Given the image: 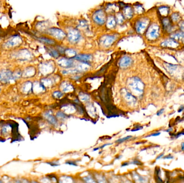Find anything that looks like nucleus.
Masks as SVG:
<instances>
[{
    "instance_id": "1",
    "label": "nucleus",
    "mask_w": 184,
    "mask_h": 183,
    "mask_svg": "<svg viewBox=\"0 0 184 183\" xmlns=\"http://www.w3.org/2000/svg\"><path fill=\"white\" fill-rule=\"evenodd\" d=\"M121 34L114 31L100 35L97 38L99 48L107 50L114 46L121 39Z\"/></svg>"
},
{
    "instance_id": "2",
    "label": "nucleus",
    "mask_w": 184,
    "mask_h": 183,
    "mask_svg": "<svg viewBox=\"0 0 184 183\" xmlns=\"http://www.w3.org/2000/svg\"><path fill=\"white\" fill-rule=\"evenodd\" d=\"M162 34H164L163 32L160 24L151 22L143 35L146 41L151 43L160 40Z\"/></svg>"
},
{
    "instance_id": "3",
    "label": "nucleus",
    "mask_w": 184,
    "mask_h": 183,
    "mask_svg": "<svg viewBox=\"0 0 184 183\" xmlns=\"http://www.w3.org/2000/svg\"><path fill=\"white\" fill-rule=\"evenodd\" d=\"M132 21V29L136 33L139 35H144L151 22L150 18L144 14L137 16L135 19L133 18Z\"/></svg>"
},
{
    "instance_id": "4",
    "label": "nucleus",
    "mask_w": 184,
    "mask_h": 183,
    "mask_svg": "<svg viewBox=\"0 0 184 183\" xmlns=\"http://www.w3.org/2000/svg\"><path fill=\"white\" fill-rule=\"evenodd\" d=\"M107 17V14L104 8H97L92 11L90 18L92 23L97 26H104L105 25Z\"/></svg>"
},
{
    "instance_id": "5",
    "label": "nucleus",
    "mask_w": 184,
    "mask_h": 183,
    "mask_svg": "<svg viewBox=\"0 0 184 183\" xmlns=\"http://www.w3.org/2000/svg\"><path fill=\"white\" fill-rule=\"evenodd\" d=\"M66 31V39L70 45L74 46L80 42L81 38V33L79 29L74 26H68L65 29Z\"/></svg>"
},
{
    "instance_id": "6",
    "label": "nucleus",
    "mask_w": 184,
    "mask_h": 183,
    "mask_svg": "<svg viewBox=\"0 0 184 183\" xmlns=\"http://www.w3.org/2000/svg\"><path fill=\"white\" fill-rule=\"evenodd\" d=\"M45 35H48L57 42L61 44L64 41L66 40V31H65V30H63V29L58 27L51 26L46 32Z\"/></svg>"
},
{
    "instance_id": "7",
    "label": "nucleus",
    "mask_w": 184,
    "mask_h": 183,
    "mask_svg": "<svg viewBox=\"0 0 184 183\" xmlns=\"http://www.w3.org/2000/svg\"><path fill=\"white\" fill-rule=\"evenodd\" d=\"M160 24L163 32V33L169 35L176 30L175 25L171 21L169 17L161 18Z\"/></svg>"
},
{
    "instance_id": "8",
    "label": "nucleus",
    "mask_w": 184,
    "mask_h": 183,
    "mask_svg": "<svg viewBox=\"0 0 184 183\" xmlns=\"http://www.w3.org/2000/svg\"><path fill=\"white\" fill-rule=\"evenodd\" d=\"M129 86L133 91L138 93L139 94H142L143 93L144 84L139 77H133L131 78Z\"/></svg>"
},
{
    "instance_id": "9",
    "label": "nucleus",
    "mask_w": 184,
    "mask_h": 183,
    "mask_svg": "<svg viewBox=\"0 0 184 183\" xmlns=\"http://www.w3.org/2000/svg\"><path fill=\"white\" fill-rule=\"evenodd\" d=\"M160 46L162 47L169 49H177L180 47L181 43L173 38L169 37V38L164 39L160 42Z\"/></svg>"
},
{
    "instance_id": "10",
    "label": "nucleus",
    "mask_w": 184,
    "mask_h": 183,
    "mask_svg": "<svg viewBox=\"0 0 184 183\" xmlns=\"http://www.w3.org/2000/svg\"><path fill=\"white\" fill-rule=\"evenodd\" d=\"M127 21H131L134 17L135 14L132 5H123L120 9Z\"/></svg>"
},
{
    "instance_id": "11",
    "label": "nucleus",
    "mask_w": 184,
    "mask_h": 183,
    "mask_svg": "<svg viewBox=\"0 0 184 183\" xmlns=\"http://www.w3.org/2000/svg\"><path fill=\"white\" fill-rule=\"evenodd\" d=\"M105 28L109 31H114L118 26L116 21L114 14H107V17L105 24Z\"/></svg>"
},
{
    "instance_id": "12",
    "label": "nucleus",
    "mask_w": 184,
    "mask_h": 183,
    "mask_svg": "<svg viewBox=\"0 0 184 183\" xmlns=\"http://www.w3.org/2000/svg\"><path fill=\"white\" fill-rule=\"evenodd\" d=\"M57 59L58 65L62 68L69 69L74 66V62L73 59H70L63 56Z\"/></svg>"
},
{
    "instance_id": "13",
    "label": "nucleus",
    "mask_w": 184,
    "mask_h": 183,
    "mask_svg": "<svg viewBox=\"0 0 184 183\" xmlns=\"http://www.w3.org/2000/svg\"><path fill=\"white\" fill-rule=\"evenodd\" d=\"M22 42V40L20 36L17 35H14L8 40V41L5 43L4 46L7 49H13L21 45Z\"/></svg>"
},
{
    "instance_id": "14",
    "label": "nucleus",
    "mask_w": 184,
    "mask_h": 183,
    "mask_svg": "<svg viewBox=\"0 0 184 183\" xmlns=\"http://www.w3.org/2000/svg\"><path fill=\"white\" fill-rule=\"evenodd\" d=\"M39 70L42 74L48 75L54 71L55 66L52 61H46L40 65Z\"/></svg>"
},
{
    "instance_id": "15",
    "label": "nucleus",
    "mask_w": 184,
    "mask_h": 183,
    "mask_svg": "<svg viewBox=\"0 0 184 183\" xmlns=\"http://www.w3.org/2000/svg\"><path fill=\"white\" fill-rule=\"evenodd\" d=\"M37 39L39 42L43 43L46 46H55L58 44H61L57 42L54 39H53L47 35L40 36L38 38H37Z\"/></svg>"
},
{
    "instance_id": "16",
    "label": "nucleus",
    "mask_w": 184,
    "mask_h": 183,
    "mask_svg": "<svg viewBox=\"0 0 184 183\" xmlns=\"http://www.w3.org/2000/svg\"><path fill=\"white\" fill-rule=\"evenodd\" d=\"M12 79H14L13 74L10 70H3L0 72V82L7 83Z\"/></svg>"
},
{
    "instance_id": "17",
    "label": "nucleus",
    "mask_w": 184,
    "mask_h": 183,
    "mask_svg": "<svg viewBox=\"0 0 184 183\" xmlns=\"http://www.w3.org/2000/svg\"><path fill=\"white\" fill-rule=\"evenodd\" d=\"M158 13L160 18L169 17L170 14V8L167 5H162L157 9Z\"/></svg>"
},
{
    "instance_id": "18",
    "label": "nucleus",
    "mask_w": 184,
    "mask_h": 183,
    "mask_svg": "<svg viewBox=\"0 0 184 183\" xmlns=\"http://www.w3.org/2000/svg\"><path fill=\"white\" fill-rule=\"evenodd\" d=\"M92 58H93V56L90 54L80 53V54H78L74 58V60L79 62L90 63V61L92 60Z\"/></svg>"
},
{
    "instance_id": "19",
    "label": "nucleus",
    "mask_w": 184,
    "mask_h": 183,
    "mask_svg": "<svg viewBox=\"0 0 184 183\" xmlns=\"http://www.w3.org/2000/svg\"><path fill=\"white\" fill-rule=\"evenodd\" d=\"M133 62L132 58L129 56H124L120 60L118 65L122 68H126L131 66Z\"/></svg>"
},
{
    "instance_id": "20",
    "label": "nucleus",
    "mask_w": 184,
    "mask_h": 183,
    "mask_svg": "<svg viewBox=\"0 0 184 183\" xmlns=\"http://www.w3.org/2000/svg\"><path fill=\"white\" fill-rule=\"evenodd\" d=\"M50 24L48 22L46 21H42L37 23L36 25V28L38 32L45 34L46 32L50 28Z\"/></svg>"
},
{
    "instance_id": "21",
    "label": "nucleus",
    "mask_w": 184,
    "mask_h": 183,
    "mask_svg": "<svg viewBox=\"0 0 184 183\" xmlns=\"http://www.w3.org/2000/svg\"><path fill=\"white\" fill-rule=\"evenodd\" d=\"M132 6L135 16L136 15V16H141V15L145 14L146 10L142 4L136 3Z\"/></svg>"
},
{
    "instance_id": "22",
    "label": "nucleus",
    "mask_w": 184,
    "mask_h": 183,
    "mask_svg": "<svg viewBox=\"0 0 184 183\" xmlns=\"http://www.w3.org/2000/svg\"><path fill=\"white\" fill-rule=\"evenodd\" d=\"M78 54V53L76 51V49L74 47H66L64 53V55L66 58H70V59H73L75 58V56Z\"/></svg>"
},
{
    "instance_id": "23",
    "label": "nucleus",
    "mask_w": 184,
    "mask_h": 183,
    "mask_svg": "<svg viewBox=\"0 0 184 183\" xmlns=\"http://www.w3.org/2000/svg\"><path fill=\"white\" fill-rule=\"evenodd\" d=\"M115 17L116 21L117 22V23L118 25H123L127 22V20L125 19V18L124 17L123 15L122 14L121 11L120 10L117 11L114 14Z\"/></svg>"
},
{
    "instance_id": "24",
    "label": "nucleus",
    "mask_w": 184,
    "mask_h": 183,
    "mask_svg": "<svg viewBox=\"0 0 184 183\" xmlns=\"http://www.w3.org/2000/svg\"><path fill=\"white\" fill-rule=\"evenodd\" d=\"M76 28L79 29L80 31H87L88 30V23L85 19H80L77 22Z\"/></svg>"
},
{
    "instance_id": "25",
    "label": "nucleus",
    "mask_w": 184,
    "mask_h": 183,
    "mask_svg": "<svg viewBox=\"0 0 184 183\" xmlns=\"http://www.w3.org/2000/svg\"><path fill=\"white\" fill-rule=\"evenodd\" d=\"M169 17L174 24L177 25L178 23L181 19V14L177 11H175L170 14Z\"/></svg>"
},
{
    "instance_id": "26",
    "label": "nucleus",
    "mask_w": 184,
    "mask_h": 183,
    "mask_svg": "<svg viewBox=\"0 0 184 183\" xmlns=\"http://www.w3.org/2000/svg\"><path fill=\"white\" fill-rule=\"evenodd\" d=\"M165 68L166 69L167 71L170 74H172L174 71H176L178 68V66L177 65H174L169 63H165Z\"/></svg>"
},
{
    "instance_id": "27",
    "label": "nucleus",
    "mask_w": 184,
    "mask_h": 183,
    "mask_svg": "<svg viewBox=\"0 0 184 183\" xmlns=\"http://www.w3.org/2000/svg\"><path fill=\"white\" fill-rule=\"evenodd\" d=\"M35 69L33 67H29L25 70L24 72L23 73V74L26 77H31L34 75H35Z\"/></svg>"
},
{
    "instance_id": "28",
    "label": "nucleus",
    "mask_w": 184,
    "mask_h": 183,
    "mask_svg": "<svg viewBox=\"0 0 184 183\" xmlns=\"http://www.w3.org/2000/svg\"><path fill=\"white\" fill-rule=\"evenodd\" d=\"M45 117L46 119L48 120L49 122H50L51 124H52L55 125L57 123V120H56V118L53 116L52 114H51L49 112H46L45 114Z\"/></svg>"
},
{
    "instance_id": "29",
    "label": "nucleus",
    "mask_w": 184,
    "mask_h": 183,
    "mask_svg": "<svg viewBox=\"0 0 184 183\" xmlns=\"http://www.w3.org/2000/svg\"><path fill=\"white\" fill-rule=\"evenodd\" d=\"M177 25L178 30L184 32V19H181L177 24Z\"/></svg>"
},
{
    "instance_id": "30",
    "label": "nucleus",
    "mask_w": 184,
    "mask_h": 183,
    "mask_svg": "<svg viewBox=\"0 0 184 183\" xmlns=\"http://www.w3.org/2000/svg\"><path fill=\"white\" fill-rule=\"evenodd\" d=\"M64 87H63V91L66 92V91H68L69 90H71V89L72 88H73L72 86L70 84H68L67 83H66L65 84L63 85Z\"/></svg>"
},
{
    "instance_id": "31",
    "label": "nucleus",
    "mask_w": 184,
    "mask_h": 183,
    "mask_svg": "<svg viewBox=\"0 0 184 183\" xmlns=\"http://www.w3.org/2000/svg\"><path fill=\"white\" fill-rule=\"evenodd\" d=\"M132 138V136H127V137H125V138L118 139V140L116 141V143H122V142H125V141H127V140H128V139Z\"/></svg>"
},
{
    "instance_id": "32",
    "label": "nucleus",
    "mask_w": 184,
    "mask_h": 183,
    "mask_svg": "<svg viewBox=\"0 0 184 183\" xmlns=\"http://www.w3.org/2000/svg\"><path fill=\"white\" fill-rule=\"evenodd\" d=\"M53 96L55 98H59L60 97H62L63 96V93L60 91H55V93H53Z\"/></svg>"
},
{
    "instance_id": "33",
    "label": "nucleus",
    "mask_w": 184,
    "mask_h": 183,
    "mask_svg": "<svg viewBox=\"0 0 184 183\" xmlns=\"http://www.w3.org/2000/svg\"><path fill=\"white\" fill-rule=\"evenodd\" d=\"M57 117L63 118L66 117V116H65V114H63V113H62V112H58V113H57Z\"/></svg>"
},
{
    "instance_id": "34",
    "label": "nucleus",
    "mask_w": 184,
    "mask_h": 183,
    "mask_svg": "<svg viewBox=\"0 0 184 183\" xmlns=\"http://www.w3.org/2000/svg\"><path fill=\"white\" fill-rule=\"evenodd\" d=\"M160 132H158V133H153L152 134L148 135L147 136H146V138L150 137V136H157L160 135Z\"/></svg>"
},
{
    "instance_id": "35",
    "label": "nucleus",
    "mask_w": 184,
    "mask_h": 183,
    "mask_svg": "<svg viewBox=\"0 0 184 183\" xmlns=\"http://www.w3.org/2000/svg\"><path fill=\"white\" fill-rule=\"evenodd\" d=\"M66 164H69V165H71V166H77L76 163L75 162H73V161H67V162H66Z\"/></svg>"
},
{
    "instance_id": "36",
    "label": "nucleus",
    "mask_w": 184,
    "mask_h": 183,
    "mask_svg": "<svg viewBox=\"0 0 184 183\" xmlns=\"http://www.w3.org/2000/svg\"><path fill=\"white\" fill-rule=\"evenodd\" d=\"M164 112V109H161V110H160L158 111V112L157 113V116H160V115H161V114H162Z\"/></svg>"
},
{
    "instance_id": "37",
    "label": "nucleus",
    "mask_w": 184,
    "mask_h": 183,
    "mask_svg": "<svg viewBox=\"0 0 184 183\" xmlns=\"http://www.w3.org/2000/svg\"><path fill=\"white\" fill-rule=\"evenodd\" d=\"M132 164H136V165H140V164H142V163L140 162L139 161H134L132 162Z\"/></svg>"
},
{
    "instance_id": "38",
    "label": "nucleus",
    "mask_w": 184,
    "mask_h": 183,
    "mask_svg": "<svg viewBox=\"0 0 184 183\" xmlns=\"http://www.w3.org/2000/svg\"><path fill=\"white\" fill-rule=\"evenodd\" d=\"M48 164H50L51 166H59V164H57V163H48Z\"/></svg>"
},
{
    "instance_id": "39",
    "label": "nucleus",
    "mask_w": 184,
    "mask_h": 183,
    "mask_svg": "<svg viewBox=\"0 0 184 183\" xmlns=\"http://www.w3.org/2000/svg\"><path fill=\"white\" fill-rule=\"evenodd\" d=\"M164 159H174V157H173V156H171V155H169L167 156H165V157H164Z\"/></svg>"
},
{
    "instance_id": "40",
    "label": "nucleus",
    "mask_w": 184,
    "mask_h": 183,
    "mask_svg": "<svg viewBox=\"0 0 184 183\" xmlns=\"http://www.w3.org/2000/svg\"><path fill=\"white\" fill-rule=\"evenodd\" d=\"M183 110H184V106L181 105V106L180 108H179V110H178V112H182Z\"/></svg>"
},
{
    "instance_id": "41",
    "label": "nucleus",
    "mask_w": 184,
    "mask_h": 183,
    "mask_svg": "<svg viewBox=\"0 0 184 183\" xmlns=\"http://www.w3.org/2000/svg\"><path fill=\"white\" fill-rule=\"evenodd\" d=\"M164 156V153H162V154H161L160 155L158 156L156 158V159H161L162 157H163Z\"/></svg>"
},
{
    "instance_id": "42",
    "label": "nucleus",
    "mask_w": 184,
    "mask_h": 183,
    "mask_svg": "<svg viewBox=\"0 0 184 183\" xmlns=\"http://www.w3.org/2000/svg\"><path fill=\"white\" fill-rule=\"evenodd\" d=\"M181 150L184 151V142L181 143Z\"/></svg>"
},
{
    "instance_id": "43",
    "label": "nucleus",
    "mask_w": 184,
    "mask_h": 183,
    "mask_svg": "<svg viewBox=\"0 0 184 183\" xmlns=\"http://www.w3.org/2000/svg\"><path fill=\"white\" fill-rule=\"evenodd\" d=\"M129 164L128 163L125 162V163H123V164H122V166H127Z\"/></svg>"
},
{
    "instance_id": "44",
    "label": "nucleus",
    "mask_w": 184,
    "mask_h": 183,
    "mask_svg": "<svg viewBox=\"0 0 184 183\" xmlns=\"http://www.w3.org/2000/svg\"><path fill=\"white\" fill-rule=\"evenodd\" d=\"M172 128H171L170 129H167L166 131V132H172Z\"/></svg>"
},
{
    "instance_id": "45",
    "label": "nucleus",
    "mask_w": 184,
    "mask_h": 183,
    "mask_svg": "<svg viewBox=\"0 0 184 183\" xmlns=\"http://www.w3.org/2000/svg\"><path fill=\"white\" fill-rule=\"evenodd\" d=\"M182 119H183V120H184V117L183 118H182Z\"/></svg>"
},
{
    "instance_id": "46",
    "label": "nucleus",
    "mask_w": 184,
    "mask_h": 183,
    "mask_svg": "<svg viewBox=\"0 0 184 183\" xmlns=\"http://www.w3.org/2000/svg\"><path fill=\"white\" fill-rule=\"evenodd\" d=\"M0 91H1V89H0Z\"/></svg>"
}]
</instances>
